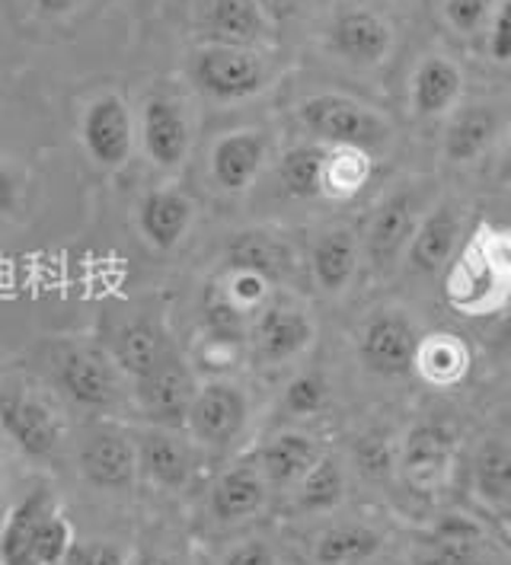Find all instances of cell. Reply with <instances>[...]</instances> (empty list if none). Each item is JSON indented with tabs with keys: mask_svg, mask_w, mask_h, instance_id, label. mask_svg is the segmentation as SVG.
<instances>
[{
	"mask_svg": "<svg viewBox=\"0 0 511 565\" xmlns=\"http://www.w3.org/2000/svg\"><path fill=\"white\" fill-rule=\"evenodd\" d=\"M499 179H505L511 185V128H509V141H505V153H502V163H499Z\"/></svg>",
	"mask_w": 511,
	"mask_h": 565,
	"instance_id": "bcb514c9",
	"label": "cell"
},
{
	"mask_svg": "<svg viewBox=\"0 0 511 565\" xmlns=\"http://www.w3.org/2000/svg\"><path fill=\"white\" fill-rule=\"evenodd\" d=\"M224 266L253 268V271L266 275L269 281H275L281 288L298 271V249L285 234L256 227V231H243V234L231 239Z\"/></svg>",
	"mask_w": 511,
	"mask_h": 565,
	"instance_id": "f1b7e54d",
	"label": "cell"
},
{
	"mask_svg": "<svg viewBox=\"0 0 511 565\" xmlns=\"http://www.w3.org/2000/svg\"><path fill=\"white\" fill-rule=\"evenodd\" d=\"M0 492H3V470H0Z\"/></svg>",
	"mask_w": 511,
	"mask_h": 565,
	"instance_id": "c3c4849f",
	"label": "cell"
},
{
	"mask_svg": "<svg viewBox=\"0 0 511 565\" xmlns=\"http://www.w3.org/2000/svg\"><path fill=\"white\" fill-rule=\"evenodd\" d=\"M482 55L496 67H511V0H502L480 39Z\"/></svg>",
	"mask_w": 511,
	"mask_h": 565,
	"instance_id": "f35d334b",
	"label": "cell"
},
{
	"mask_svg": "<svg viewBox=\"0 0 511 565\" xmlns=\"http://www.w3.org/2000/svg\"><path fill=\"white\" fill-rule=\"evenodd\" d=\"M269 482L249 454V457L234 460L227 470H221V477L214 479L209 511L217 524H243L269 505Z\"/></svg>",
	"mask_w": 511,
	"mask_h": 565,
	"instance_id": "484cf974",
	"label": "cell"
},
{
	"mask_svg": "<svg viewBox=\"0 0 511 565\" xmlns=\"http://www.w3.org/2000/svg\"><path fill=\"white\" fill-rule=\"evenodd\" d=\"M413 565H496V556L480 521L454 511L425 531L416 543Z\"/></svg>",
	"mask_w": 511,
	"mask_h": 565,
	"instance_id": "603a6c76",
	"label": "cell"
},
{
	"mask_svg": "<svg viewBox=\"0 0 511 565\" xmlns=\"http://www.w3.org/2000/svg\"><path fill=\"white\" fill-rule=\"evenodd\" d=\"M74 546V524L49 489L26 492L0 521V565H61Z\"/></svg>",
	"mask_w": 511,
	"mask_h": 565,
	"instance_id": "277c9868",
	"label": "cell"
},
{
	"mask_svg": "<svg viewBox=\"0 0 511 565\" xmlns=\"http://www.w3.org/2000/svg\"><path fill=\"white\" fill-rule=\"evenodd\" d=\"M0 431L30 460H49L61 447V418L30 393L0 384Z\"/></svg>",
	"mask_w": 511,
	"mask_h": 565,
	"instance_id": "7402d4cb",
	"label": "cell"
},
{
	"mask_svg": "<svg viewBox=\"0 0 511 565\" xmlns=\"http://www.w3.org/2000/svg\"><path fill=\"white\" fill-rule=\"evenodd\" d=\"M177 352L170 335L160 327H153L148 320H138V323H128L116 332L113 339V361L121 374H128L131 381L151 374L153 367Z\"/></svg>",
	"mask_w": 511,
	"mask_h": 565,
	"instance_id": "4dcf8cb0",
	"label": "cell"
},
{
	"mask_svg": "<svg viewBox=\"0 0 511 565\" xmlns=\"http://www.w3.org/2000/svg\"><path fill=\"white\" fill-rule=\"evenodd\" d=\"M192 113L170 89H153L141 106V145L157 170H177L192 150Z\"/></svg>",
	"mask_w": 511,
	"mask_h": 565,
	"instance_id": "5bb4252c",
	"label": "cell"
},
{
	"mask_svg": "<svg viewBox=\"0 0 511 565\" xmlns=\"http://www.w3.org/2000/svg\"><path fill=\"white\" fill-rule=\"evenodd\" d=\"M30 3L39 13H45V17H67V13H74L84 0H30Z\"/></svg>",
	"mask_w": 511,
	"mask_h": 565,
	"instance_id": "ee69618b",
	"label": "cell"
},
{
	"mask_svg": "<svg viewBox=\"0 0 511 565\" xmlns=\"http://www.w3.org/2000/svg\"><path fill=\"white\" fill-rule=\"evenodd\" d=\"M330 406V381L320 371H301L281 396V409L291 418L320 416Z\"/></svg>",
	"mask_w": 511,
	"mask_h": 565,
	"instance_id": "8d00e7d4",
	"label": "cell"
},
{
	"mask_svg": "<svg viewBox=\"0 0 511 565\" xmlns=\"http://www.w3.org/2000/svg\"><path fill=\"white\" fill-rule=\"evenodd\" d=\"M313 339H317L313 313L304 307L301 300L288 298V295L278 291L256 313L249 335H246V352L256 364L281 367L288 361H298V358L307 355Z\"/></svg>",
	"mask_w": 511,
	"mask_h": 565,
	"instance_id": "9c48e42d",
	"label": "cell"
},
{
	"mask_svg": "<svg viewBox=\"0 0 511 565\" xmlns=\"http://www.w3.org/2000/svg\"><path fill=\"white\" fill-rule=\"evenodd\" d=\"M323 52L355 74H381L396 55V26L371 0H352L336 7L323 30Z\"/></svg>",
	"mask_w": 511,
	"mask_h": 565,
	"instance_id": "8992f818",
	"label": "cell"
},
{
	"mask_svg": "<svg viewBox=\"0 0 511 565\" xmlns=\"http://www.w3.org/2000/svg\"><path fill=\"white\" fill-rule=\"evenodd\" d=\"M272 160V135L266 128H234L211 145V182L224 195H243L266 173Z\"/></svg>",
	"mask_w": 511,
	"mask_h": 565,
	"instance_id": "e0dca14e",
	"label": "cell"
},
{
	"mask_svg": "<svg viewBox=\"0 0 511 565\" xmlns=\"http://www.w3.org/2000/svg\"><path fill=\"white\" fill-rule=\"evenodd\" d=\"M199 457L202 450L185 428L145 425L138 431V473L157 489L182 492L199 473Z\"/></svg>",
	"mask_w": 511,
	"mask_h": 565,
	"instance_id": "2e32d148",
	"label": "cell"
},
{
	"mask_svg": "<svg viewBox=\"0 0 511 565\" xmlns=\"http://www.w3.org/2000/svg\"><path fill=\"white\" fill-rule=\"evenodd\" d=\"M180 3H192V0H180Z\"/></svg>",
	"mask_w": 511,
	"mask_h": 565,
	"instance_id": "f907efd6",
	"label": "cell"
},
{
	"mask_svg": "<svg viewBox=\"0 0 511 565\" xmlns=\"http://www.w3.org/2000/svg\"><path fill=\"white\" fill-rule=\"evenodd\" d=\"M256 3L263 7V13L269 17V23L275 30L285 26L298 13V7H301V0H256Z\"/></svg>",
	"mask_w": 511,
	"mask_h": 565,
	"instance_id": "b9f144b4",
	"label": "cell"
},
{
	"mask_svg": "<svg viewBox=\"0 0 511 565\" xmlns=\"http://www.w3.org/2000/svg\"><path fill=\"white\" fill-rule=\"evenodd\" d=\"M20 205V189L17 179L7 173V167H0V214H13Z\"/></svg>",
	"mask_w": 511,
	"mask_h": 565,
	"instance_id": "7bdbcfd3",
	"label": "cell"
},
{
	"mask_svg": "<svg viewBox=\"0 0 511 565\" xmlns=\"http://www.w3.org/2000/svg\"><path fill=\"white\" fill-rule=\"evenodd\" d=\"M128 565H170L163 556H157L151 550H138V553H131L128 556Z\"/></svg>",
	"mask_w": 511,
	"mask_h": 565,
	"instance_id": "f6af8a7d",
	"label": "cell"
},
{
	"mask_svg": "<svg viewBox=\"0 0 511 565\" xmlns=\"http://www.w3.org/2000/svg\"><path fill=\"white\" fill-rule=\"evenodd\" d=\"M295 119L307 141L323 148H355L374 160L396 148V125L377 106L342 89H320L295 106Z\"/></svg>",
	"mask_w": 511,
	"mask_h": 565,
	"instance_id": "7a4b0ae2",
	"label": "cell"
},
{
	"mask_svg": "<svg viewBox=\"0 0 511 565\" xmlns=\"http://www.w3.org/2000/svg\"><path fill=\"white\" fill-rule=\"evenodd\" d=\"M470 495L482 511L511 518V438L489 435L470 457Z\"/></svg>",
	"mask_w": 511,
	"mask_h": 565,
	"instance_id": "4316f807",
	"label": "cell"
},
{
	"mask_svg": "<svg viewBox=\"0 0 511 565\" xmlns=\"http://www.w3.org/2000/svg\"><path fill=\"white\" fill-rule=\"evenodd\" d=\"M81 141L91 153V160L103 170H121L131 160L135 150V121L116 93H103L87 103L81 116Z\"/></svg>",
	"mask_w": 511,
	"mask_h": 565,
	"instance_id": "ac0fdd59",
	"label": "cell"
},
{
	"mask_svg": "<svg viewBox=\"0 0 511 565\" xmlns=\"http://www.w3.org/2000/svg\"><path fill=\"white\" fill-rule=\"evenodd\" d=\"M81 473L84 479L106 489V492H125L135 486L138 473V435H131L119 422H93L81 441Z\"/></svg>",
	"mask_w": 511,
	"mask_h": 565,
	"instance_id": "7c38bea8",
	"label": "cell"
},
{
	"mask_svg": "<svg viewBox=\"0 0 511 565\" xmlns=\"http://www.w3.org/2000/svg\"><path fill=\"white\" fill-rule=\"evenodd\" d=\"M467 214L464 205H457L454 199H441L425 211L419 231L413 234L406 256H403V268L419 275V278H435L441 271H448L454 263L460 243L467 239Z\"/></svg>",
	"mask_w": 511,
	"mask_h": 565,
	"instance_id": "9a60e30c",
	"label": "cell"
},
{
	"mask_svg": "<svg viewBox=\"0 0 511 565\" xmlns=\"http://www.w3.org/2000/svg\"><path fill=\"white\" fill-rule=\"evenodd\" d=\"M61 393L91 413H109L119 403V367L116 361L96 349H71L64 352L55 367Z\"/></svg>",
	"mask_w": 511,
	"mask_h": 565,
	"instance_id": "ffe728a7",
	"label": "cell"
},
{
	"mask_svg": "<svg viewBox=\"0 0 511 565\" xmlns=\"http://www.w3.org/2000/svg\"><path fill=\"white\" fill-rule=\"evenodd\" d=\"M355 345H359L361 364L374 377L396 381L416 371L422 332L403 307H381L361 323Z\"/></svg>",
	"mask_w": 511,
	"mask_h": 565,
	"instance_id": "30bf717a",
	"label": "cell"
},
{
	"mask_svg": "<svg viewBox=\"0 0 511 565\" xmlns=\"http://www.w3.org/2000/svg\"><path fill=\"white\" fill-rule=\"evenodd\" d=\"M509 128L511 119L505 103L489 96H464V103L441 121V157L451 167H473L489 150H496V145L509 135Z\"/></svg>",
	"mask_w": 511,
	"mask_h": 565,
	"instance_id": "8fae6325",
	"label": "cell"
},
{
	"mask_svg": "<svg viewBox=\"0 0 511 565\" xmlns=\"http://www.w3.org/2000/svg\"><path fill=\"white\" fill-rule=\"evenodd\" d=\"M195 221V205L180 189H153L138 205V231L153 249L170 253L180 246Z\"/></svg>",
	"mask_w": 511,
	"mask_h": 565,
	"instance_id": "f546056e",
	"label": "cell"
},
{
	"mask_svg": "<svg viewBox=\"0 0 511 565\" xmlns=\"http://www.w3.org/2000/svg\"><path fill=\"white\" fill-rule=\"evenodd\" d=\"M384 534L359 518L330 521L320 534L313 536L310 563L313 565H368L374 563L384 550Z\"/></svg>",
	"mask_w": 511,
	"mask_h": 565,
	"instance_id": "83f0119b",
	"label": "cell"
},
{
	"mask_svg": "<svg viewBox=\"0 0 511 565\" xmlns=\"http://www.w3.org/2000/svg\"><path fill=\"white\" fill-rule=\"evenodd\" d=\"M349 495V473L345 463L336 454H323L313 470L298 482V489L291 492L295 511L301 514H332L336 508H342Z\"/></svg>",
	"mask_w": 511,
	"mask_h": 565,
	"instance_id": "836d02e7",
	"label": "cell"
},
{
	"mask_svg": "<svg viewBox=\"0 0 511 565\" xmlns=\"http://www.w3.org/2000/svg\"><path fill=\"white\" fill-rule=\"evenodd\" d=\"M467 74L451 52H422L406 77V109L419 121H445L464 103Z\"/></svg>",
	"mask_w": 511,
	"mask_h": 565,
	"instance_id": "4fadbf2b",
	"label": "cell"
},
{
	"mask_svg": "<svg viewBox=\"0 0 511 565\" xmlns=\"http://www.w3.org/2000/svg\"><path fill=\"white\" fill-rule=\"evenodd\" d=\"M221 565H278V556L266 540L253 536V540H241L237 546H231Z\"/></svg>",
	"mask_w": 511,
	"mask_h": 565,
	"instance_id": "ab89813d",
	"label": "cell"
},
{
	"mask_svg": "<svg viewBox=\"0 0 511 565\" xmlns=\"http://www.w3.org/2000/svg\"><path fill=\"white\" fill-rule=\"evenodd\" d=\"M249 428V396L231 377H209L199 384L185 431L202 454H231Z\"/></svg>",
	"mask_w": 511,
	"mask_h": 565,
	"instance_id": "ba28073f",
	"label": "cell"
},
{
	"mask_svg": "<svg viewBox=\"0 0 511 565\" xmlns=\"http://www.w3.org/2000/svg\"><path fill=\"white\" fill-rule=\"evenodd\" d=\"M499 3L502 0H441L438 17H441V26L451 35L464 39V42H473V39L480 42Z\"/></svg>",
	"mask_w": 511,
	"mask_h": 565,
	"instance_id": "d590c367",
	"label": "cell"
},
{
	"mask_svg": "<svg viewBox=\"0 0 511 565\" xmlns=\"http://www.w3.org/2000/svg\"><path fill=\"white\" fill-rule=\"evenodd\" d=\"M371 3H387V0H371Z\"/></svg>",
	"mask_w": 511,
	"mask_h": 565,
	"instance_id": "681fc988",
	"label": "cell"
},
{
	"mask_svg": "<svg viewBox=\"0 0 511 565\" xmlns=\"http://www.w3.org/2000/svg\"><path fill=\"white\" fill-rule=\"evenodd\" d=\"M323 160H327V148L313 141L285 148L275 160L278 189L295 202H320L323 199Z\"/></svg>",
	"mask_w": 511,
	"mask_h": 565,
	"instance_id": "d6a6232c",
	"label": "cell"
},
{
	"mask_svg": "<svg viewBox=\"0 0 511 565\" xmlns=\"http://www.w3.org/2000/svg\"><path fill=\"white\" fill-rule=\"evenodd\" d=\"M323 454H327V447L320 445L317 435H310L304 428H281L272 435L269 441L256 447L253 460L259 463L272 492L288 495L298 489V482L313 470V463Z\"/></svg>",
	"mask_w": 511,
	"mask_h": 565,
	"instance_id": "cb8c5ba5",
	"label": "cell"
},
{
	"mask_svg": "<svg viewBox=\"0 0 511 565\" xmlns=\"http://www.w3.org/2000/svg\"><path fill=\"white\" fill-rule=\"evenodd\" d=\"M374 157L355 148H327L323 202H352L374 177Z\"/></svg>",
	"mask_w": 511,
	"mask_h": 565,
	"instance_id": "e575fe53",
	"label": "cell"
},
{
	"mask_svg": "<svg viewBox=\"0 0 511 565\" xmlns=\"http://www.w3.org/2000/svg\"><path fill=\"white\" fill-rule=\"evenodd\" d=\"M71 565H128V556H121L119 546H113V543H99V540H93V543H77L74 550H71Z\"/></svg>",
	"mask_w": 511,
	"mask_h": 565,
	"instance_id": "60d3db41",
	"label": "cell"
},
{
	"mask_svg": "<svg viewBox=\"0 0 511 565\" xmlns=\"http://www.w3.org/2000/svg\"><path fill=\"white\" fill-rule=\"evenodd\" d=\"M470 345L454 332H428L422 335L416 374L432 387H457L470 374Z\"/></svg>",
	"mask_w": 511,
	"mask_h": 565,
	"instance_id": "1f68e13d",
	"label": "cell"
},
{
	"mask_svg": "<svg viewBox=\"0 0 511 565\" xmlns=\"http://www.w3.org/2000/svg\"><path fill=\"white\" fill-rule=\"evenodd\" d=\"M192 89L214 106H241L269 93L281 64L272 49H241V45H214L202 42L185 64Z\"/></svg>",
	"mask_w": 511,
	"mask_h": 565,
	"instance_id": "3957f363",
	"label": "cell"
},
{
	"mask_svg": "<svg viewBox=\"0 0 511 565\" xmlns=\"http://www.w3.org/2000/svg\"><path fill=\"white\" fill-rule=\"evenodd\" d=\"M505 310H509V317H505V323H502V329H499V339H502V342H511V303L505 307Z\"/></svg>",
	"mask_w": 511,
	"mask_h": 565,
	"instance_id": "7dc6e473",
	"label": "cell"
},
{
	"mask_svg": "<svg viewBox=\"0 0 511 565\" xmlns=\"http://www.w3.org/2000/svg\"><path fill=\"white\" fill-rule=\"evenodd\" d=\"M438 202L435 189L425 179H409L387 189L374 205L364 231H361V259L374 275H387L403 266L406 246L419 231L425 211Z\"/></svg>",
	"mask_w": 511,
	"mask_h": 565,
	"instance_id": "5b68a950",
	"label": "cell"
},
{
	"mask_svg": "<svg viewBox=\"0 0 511 565\" xmlns=\"http://www.w3.org/2000/svg\"><path fill=\"white\" fill-rule=\"evenodd\" d=\"M195 26L202 42L241 45V49H272L275 26L256 0H199Z\"/></svg>",
	"mask_w": 511,
	"mask_h": 565,
	"instance_id": "44dd1931",
	"label": "cell"
},
{
	"mask_svg": "<svg viewBox=\"0 0 511 565\" xmlns=\"http://www.w3.org/2000/svg\"><path fill=\"white\" fill-rule=\"evenodd\" d=\"M445 298L457 313L486 317L511 303V231L480 224L445 271Z\"/></svg>",
	"mask_w": 511,
	"mask_h": 565,
	"instance_id": "6da1fadb",
	"label": "cell"
},
{
	"mask_svg": "<svg viewBox=\"0 0 511 565\" xmlns=\"http://www.w3.org/2000/svg\"><path fill=\"white\" fill-rule=\"evenodd\" d=\"M361 263V234L349 224H332L320 231L307 253V266L317 288L330 298H342L355 285Z\"/></svg>",
	"mask_w": 511,
	"mask_h": 565,
	"instance_id": "d4e9b609",
	"label": "cell"
},
{
	"mask_svg": "<svg viewBox=\"0 0 511 565\" xmlns=\"http://www.w3.org/2000/svg\"><path fill=\"white\" fill-rule=\"evenodd\" d=\"M131 384H135L138 409L145 413L148 425L185 428V416H189V406H192V396L199 390V381H195L192 367L177 352L163 358L151 374L138 377Z\"/></svg>",
	"mask_w": 511,
	"mask_h": 565,
	"instance_id": "d6986e66",
	"label": "cell"
},
{
	"mask_svg": "<svg viewBox=\"0 0 511 565\" xmlns=\"http://www.w3.org/2000/svg\"><path fill=\"white\" fill-rule=\"evenodd\" d=\"M396 445L391 435H364L355 445V467L361 477L387 482L396 477Z\"/></svg>",
	"mask_w": 511,
	"mask_h": 565,
	"instance_id": "74e56055",
	"label": "cell"
},
{
	"mask_svg": "<svg viewBox=\"0 0 511 565\" xmlns=\"http://www.w3.org/2000/svg\"><path fill=\"white\" fill-rule=\"evenodd\" d=\"M460 457V435L448 422L425 418L406 428L396 445V479L416 495H438L448 489Z\"/></svg>",
	"mask_w": 511,
	"mask_h": 565,
	"instance_id": "52a82bcc",
	"label": "cell"
}]
</instances>
